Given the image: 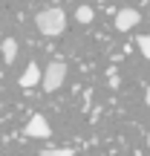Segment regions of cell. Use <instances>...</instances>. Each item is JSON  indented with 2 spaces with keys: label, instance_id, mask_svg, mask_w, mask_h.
<instances>
[{
  "label": "cell",
  "instance_id": "277c9868",
  "mask_svg": "<svg viewBox=\"0 0 150 156\" xmlns=\"http://www.w3.org/2000/svg\"><path fill=\"white\" fill-rule=\"evenodd\" d=\"M139 20H141V15L136 9H121L116 15V29H118V32H127V29H133Z\"/></svg>",
  "mask_w": 150,
  "mask_h": 156
},
{
  "label": "cell",
  "instance_id": "8992f818",
  "mask_svg": "<svg viewBox=\"0 0 150 156\" xmlns=\"http://www.w3.org/2000/svg\"><path fill=\"white\" fill-rule=\"evenodd\" d=\"M0 49H3V58H6V64H12V61L17 58V41H15V38H6Z\"/></svg>",
  "mask_w": 150,
  "mask_h": 156
},
{
  "label": "cell",
  "instance_id": "ba28073f",
  "mask_svg": "<svg viewBox=\"0 0 150 156\" xmlns=\"http://www.w3.org/2000/svg\"><path fill=\"white\" fill-rule=\"evenodd\" d=\"M92 15H95V12L89 9V6H78V9H75V20L78 23H92Z\"/></svg>",
  "mask_w": 150,
  "mask_h": 156
},
{
  "label": "cell",
  "instance_id": "30bf717a",
  "mask_svg": "<svg viewBox=\"0 0 150 156\" xmlns=\"http://www.w3.org/2000/svg\"><path fill=\"white\" fill-rule=\"evenodd\" d=\"M145 104L150 107V87H147V93H145Z\"/></svg>",
  "mask_w": 150,
  "mask_h": 156
},
{
  "label": "cell",
  "instance_id": "9c48e42d",
  "mask_svg": "<svg viewBox=\"0 0 150 156\" xmlns=\"http://www.w3.org/2000/svg\"><path fill=\"white\" fill-rule=\"evenodd\" d=\"M136 44H139V49H141V55H145V58H150V35H141V38L136 41Z\"/></svg>",
  "mask_w": 150,
  "mask_h": 156
},
{
  "label": "cell",
  "instance_id": "8fae6325",
  "mask_svg": "<svg viewBox=\"0 0 150 156\" xmlns=\"http://www.w3.org/2000/svg\"><path fill=\"white\" fill-rule=\"evenodd\" d=\"M147 147H150V136H147Z\"/></svg>",
  "mask_w": 150,
  "mask_h": 156
},
{
  "label": "cell",
  "instance_id": "52a82bcc",
  "mask_svg": "<svg viewBox=\"0 0 150 156\" xmlns=\"http://www.w3.org/2000/svg\"><path fill=\"white\" fill-rule=\"evenodd\" d=\"M40 156H75V147H44Z\"/></svg>",
  "mask_w": 150,
  "mask_h": 156
},
{
  "label": "cell",
  "instance_id": "6da1fadb",
  "mask_svg": "<svg viewBox=\"0 0 150 156\" xmlns=\"http://www.w3.org/2000/svg\"><path fill=\"white\" fill-rule=\"evenodd\" d=\"M35 26H38L40 35H46V38H55V35H61L64 29H67V15H64V9H58V6L40 9L38 17H35Z\"/></svg>",
  "mask_w": 150,
  "mask_h": 156
},
{
  "label": "cell",
  "instance_id": "3957f363",
  "mask_svg": "<svg viewBox=\"0 0 150 156\" xmlns=\"http://www.w3.org/2000/svg\"><path fill=\"white\" fill-rule=\"evenodd\" d=\"M23 133H26L29 139H49V136H52V127L46 124V119L40 116V113H35V116L29 119V124L23 127Z\"/></svg>",
  "mask_w": 150,
  "mask_h": 156
},
{
  "label": "cell",
  "instance_id": "5b68a950",
  "mask_svg": "<svg viewBox=\"0 0 150 156\" xmlns=\"http://www.w3.org/2000/svg\"><path fill=\"white\" fill-rule=\"evenodd\" d=\"M40 78H44V73H40V67H38V64H29V67L26 69H23V73H20V78H17V81H20V87H35V84H40Z\"/></svg>",
  "mask_w": 150,
  "mask_h": 156
},
{
  "label": "cell",
  "instance_id": "7a4b0ae2",
  "mask_svg": "<svg viewBox=\"0 0 150 156\" xmlns=\"http://www.w3.org/2000/svg\"><path fill=\"white\" fill-rule=\"evenodd\" d=\"M64 78H67V64L64 61H52L49 67H46L44 78H40V87H44L46 93H55V90H61Z\"/></svg>",
  "mask_w": 150,
  "mask_h": 156
}]
</instances>
